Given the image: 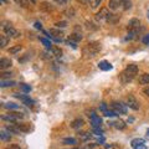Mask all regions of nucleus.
<instances>
[{
	"instance_id": "6",
	"label": "nucleus",
	"mask_w": 149,
	"mask_h": 149,
	"mask_svg": "<svg viewBox=\"0 0 149 149\" xmlns=\"http://www.w3.org/2000/svg\"><path fill=\"white\" fill-rule=\"evenodd\" d=\"M49 36L53 37L56 41H61L62 37H64V32L60 31V30H57V29H50V35Z\"/></svg>"
},
{
	"instance_id": "27",
	"label": "nucleus",
	"mask_w": 149,
	"mask_h": 149,
	"mask_svg": "<svg viewBox=\"0 0 149 149\" xmlns=\"http://www.w3.org/2000/svg\"><path fill=\"white\" fill-rule=\"evenodd\" d=\"M101 3H102V0H90V5H91L92 9H96V8H98Z\"/></svg>"
},
{
	"instance_id": "7",
	"label": "nucleus",
	"mask_w": 149,
	"mask_h": 149,
	"mask_svg": "<svg viewBox=\"0 0 149 149\" xmlns=\"http://www.w3.org/2000/svg\"><path fill=\"white\" fill-rule=\"evenodd\" d=\"M139 26H140V21H139V19L133 18V19H131V20H129V23H128L127 29L131 31V30H137V29H139Z\"/></svg>"
},
{
	"instance_id": "50",
	"label": "nucleus",
	"mask_w": 149,
	"mask_h": 149,
	"mask_svg": "<svg viewBox=\"0 0 149 149\" xmlns=\"http://www.w3.org/2000/svg\"><path fill=\"white\" fill-rule=\"evenodd\" d=\"M81 4H83V5H86V4H88L90 3V0H78Z\"/></svg>"
},
{
	"instance_id": "1",
	"label": "nucleus",
	"mask_w": 149,
	"mask_h": 149,
	"mask_svg": "<svg viewBox=\"0 0 149 149\" xmlns=\"http://www.w3.org/2000/svg\"><path fill=\"white\" fill-rule=\"evenodd\" d=\"M137 73H138V66L137 65H128L126 67V70L123 71V73L121 74V80H122L123 83L131 82L135 77Z\"/></svg>"
},
{
	"instance_id": "8",
	"label": "nucleus",
	"mask_w": 149,
	"mask_h": 149,
	"mask_svg": "<svg viewBox=\"0 0 149 149\" xmlns=\"http://www.w3.org/2000/svg\"><path fill=\"white\" fill-rule=\"evenodd\" d=\"M15 96L18 97V98L21 99V101L25 103V105L29 106V107H32V106H34V103H35V102L32 101V99H31L30 97L26 96V94H18V93H15Z\"/></svg>"
},
{
	"instance_id": "5",
	"label": "nucleus",
	"mask_w": 149,
	"mask_h": 149,
	"mask_svg": "<svg viewBox=\"0 0 149 149\" xmlns=\"http://www.w3.org/2000/svg\"><path fill=\"white\" fill-rule=\"evenodd\" d=\"M90 116V119H91V124H92L93 128H99L101 127V123H102V119L98 117V116L94 113V112H91Z\"/></svg>"
},
{
	"instance_id": "52",
	"label": "nucleus",
	"mask_w": 149,
	"mask_h": 149,
	"mask_svg": "<svg viewBox=\"0 0 149 149\" xmlns=\"http://www.w3.org/2000/svg\"><path fill=\"white\" fill-rule=\"evenodd\" d=\"M147 18H148V20H149V10H148V12H147Z\"/></svg>"
},
{
	"instance_id": "46",
	"label": "nucleus",
	"mask_w": 149,
	"mask_h": 149,
	"mask_svg": "<svg viewBox=\"0 0 149 149\" xmlns=\"http://www.w3.org/2000/svg\"><path fill=\"white\" fill-rule=\"evenodd\" d=\"M11 76V72H3L1 73V77L3 78H6V77H10Z\"/></svg>"
},
{
	"instance_id": "20",
	"label": "nucleus",
	"mask_w": 149,
	"mask_h": 149,
	"mask_svg": "<svg viewBox=\"0 0 149 149\" xmlns=\"http://www.w3.org/2000/svg\"><path fill=\"white\" fill-rule=\"evenodd\" d=\"M109 124L114 126L117 129H124V128H126V123H124L123 121H121V119H118V121H116L113 123H109Z\"/></svg>"
},
{
	"instance_id": "12",
	"label": "nucleus",
	"mask_w": 149,
	"mask_h": 149,
	"mask_svg": "<svg viewBox=\"0 0 149 149\" xmlns=\"http://www.w3.org/2000/svg\"><path fill=\"white\" fill-rule=\"evenodd\" d=\"M6 131L9 132V133H12V134H19L20 133V129H19L18 124H15V123L8 124V126H6Z\"/></svg>"
},
{
	"instance_id": "13",
	"label": "nucleus",
	"mask_w": 149,
	"mask_h": 149,
	"mask_svg": "<svg viewBox=\"0 0 149 149\" xmlns=\"http://www.w3.org/2000/svg\"><path fill=\"white\" fill-rule=\"evenodd\" d=\"M121 5H122V0H109L108 3V8L111 10H117Z\"/></svg>"
},
{
	"instance_id": "10",
	"label": "nucleus",
	"mask_w": 149,
	"mask_h": 149,
	"mask_svg": "<svg viewBox=\"0 0 149 149\" xmlns=\"http://www.w3.org/2000/svg\"><path fill=\"white\" fill-rule=\"evenodd\" d=\"M12 65V62L10 59H5V57H3L1 60H0V70H6V68H10Z\"/></svg>"
},
{
	"instance_id": "15",
	"label": "nucleus",
	"mask_w": 149,
	"mask_h": 149,
	"mask_svg": "<svg viewBox=\"0 0 149 149\" xmlns=\"http://www.w3.org/2000/svg\"><path fill=\"white\" fill-rule=\"evenodd\" d=\"M85 124L83 122V119H81V118H77V119H74V121L71 123V127L73 128V129H78V128H81L82 126Z\"/></svg>"
},
{
	"instance_id": "33",
	"label": "nucleus",
	"mask_w": 149,
	"mask_h": 149,
	"mask_svg": "<svg viewBox=\"0 0 149 149\" xmlns=\"http://www.w3.org/2000/svg\"><path fill=\"white\" fill-rule=\"evenodd\" d=\"M20 50H21V46H20V45H16V46L11 47L9 50V53H18V52H20Z\"/></svg>"
},
{
	"instance_id": "24",
	"label": "nucleus",
	"mask_w": 149,
	"mask_h": 149,
	"mask_svg": "<svg viewBox=\"0 0 149 149\" xmlns=\"http://www.w3.org/2000/svg\"><path fill=\"white\" fill-rule=\"evenodd\" d=\"M62 143H64L65 146H73V144L77 143V140L74 138H65L64 140H62Z\"/></svg>"
},
{
	"instance_id": "18",
	"label": "nucleus",
	"mask_w": 149,
	"mask_h": 149,
	"mask_svg": "<svg viewBox=\"0 0 149 149\" xmlns=\"http://www.w3.org/2000/svg\"><path fill=\"white\" fill-rule=\"evenodd\" d=\"M139 83L140 85H149V73H143L139 77Z\"/></svg>"
},
{
	"instance_id": "40",
	"label": "nucleus",
	"mask_w": 149,
	"mask_h": 149,
	"mask_svg": "<svg viewBox=\"0 0 149 149\" xmlns=\"http://www.w3.org/2000/svg\"><path fill=\"white\" fill-rule=\"evenodd\" d=\"M91 138V134L90 133H82L81 134V139L82 140H87V139H90Z\"/></svg>"
},
{
	"instance_id": "41",
	"label": "nucleus",
	"mask_w": 149,
	"mask_h": 149,
	"mask_svg": "<svg viewBox=\"0 0 149 149\" xmlns=\"http://www.w3.org/2000/svg\"><path fill=\"white\" fill-rule=\"evenodd\" d=\"M93 133H96V134H99V135H101V134L103 133V129H102L101 127H99V128H93Z\"/></svg>"
},
{
	"instance_id": "47",
	"label": "nucleus",
	"mask_w": 149,
	"mask_h": 149,
	"mask_svg": "<svg viewBox=\"0 0 149 149\" xmlns=\"http://www.w3.org/2000/svg\"><path fill=\"white\" fill-rule=\"evenodd\" d=\"M143 93H144V94H146V96H148V97H149V86H147V87H146V88H144V90H143Z\"/></svg>"
},
{
	"instance_id": "45",
	"label": "nucleus",
	"mask_w": 149,
	"mask_h": 149,
	"mask_svg": "<svg viewBox=\"0 0 149 149\" xmlns=\"http://www.w3.org/2000/svg\"><path fill=\"white\" fill-rule=\"evenodd\" d=\"M99 107H101V111L103 112V113H105L106 111H108V109H107V106H106V103H105V102L101 103V106H99Z\"/></svg>"
},
{
	"instance_id": "31",
	"label": "nucleus",
	"mask_w": 149,
	"mask_h": 149,
	"mask_svg": "<svg viewBox=\"0 0 149 149\" xmlns=\"http://www.w3.org/2000/svg\"><path fill=\"white\" fill-rule=\"evenodd\" d=\"M5 108H8V109H18L19 108V106L18 105H15V103H12V102H9V103H6L5 106Z\"/></svg>"
},
{
	"instance_id": "28",
	"label": "nucleus",
	"mask_w": 149,
	"mask_h": 149,
	"mask_svg": "<svg viewBox=\"0 0 149 149\" xmlns=\"http://www.w3.org/2000/svg\"><path fill=\"white\" fill-rule=\"evenodd\" d=\"M122 5L124 10H128L132 8V3H131V0H122Z\"/></svg>"
},
{
	"instance_id": "44",
	"label": "nucleus",
	"mask_w": 149,
	"mask_h": 149,
	"mask_svg": "<svg viewBox=\"0 0 149 149\" xmlns=\"http://www.w3.org/2000/svg\"><path fill=\"white\" fill-rule=\"evenodd\" d=\"M53 1H55L56 4H60V5H65V4L67 3L68 0H53Z\"/></svg>"
},
{
	"instance_id": "29",
	"label": "nucleus",
	"mask_w": 149,
	"mask_h": 149,
	"mask_svg": "<svg viewBox=\"0 0 149 149\" xmlns=\"http://www.w3.org/2000/svg\"><path fill=\"white\" fill-rule=\"evenodd\" d=\"M11 27H12V25H11V23H9V21H4L3 25H1V29L4 30V32L8 31V30H9V29H11Z\"/></svg>"
},
{
	"instance_id": "53",
	"label": "nucleus",
	"mask_w": 149,
	"mask_h": 149,
	"mask_svg": "<svg viewBox=\"0 0 149 149\" xmlns=\"http://www.w3.org/2000/svg\"><path fill=\"white\" fill-rule=\"evenodd\" d=\"M147 135H148V137H149V129H148V131H147Z\"/></svg>"
},
{
	"instance_id": "56",
	"label": "nucleus",
	"mask_w": 149,
	"mask_h": 149,
	"mask_svg": "<svg viewBox=\"0 0 149 149\" xmlns=\"http://www.w3.org/2000/svg\"><path fill=\"white\" fill-rule=\"evenodd\" d=\"M73 149H78V148H73Z\"/></svg>"
},
{
	"instance_id": "48",
	"label": "nucleus",
	"mask_w": 149,
	"mask_h": 149,
	"mask_svg": "<svg viewBox=\"0 0 149 149\" xmlns=\"http://www.w3.org/2000/svg\"><path fill=\"white\" fill-rule=\"evenodd\" d=\"M9 149H21V148H20V146H18V144H11Z\"/></svg>"
},
{
	"instance_id": "4",
	"label": "nucleus",
	"mask_w": 149,
	"mask_h": 149,
	"mask_svg": "<svg viewBox=\"0 0 149 149\" xmlns=\"http://www.w3.org/2000/svg\"><path fill=\"white\" fill-rule=\"evenodd\" d=\"M112 108L117 114H126L127 113V107L121 102H113L112 103Z\"/></svg>"
},
{
	"instance_id": "51",
	"label": "nucleus",
	"mask_w": 149,
	"mask_h": 149,
	"mask_svg": "<svg viewBox=\"0 0 149 149\" xmlns=\"http://www.w3.org/2000/svg\"><path fill=\"white\" fill-rule=\"evenodd\" d=\"M35 27L36 29H41V24L40 23H35Z\"/></svg>"
},
{
	"instance_id": "36",
	"label": "nucleus",
	"mask_w": 149,
	"mask_h": 149,
	"mask_svg": "<svg viewBox=\"0 0 149 149\" xmlns=\"http://www.w3.org/2000/svg\"><path fill=\"white\" fill-rule=\"evenodd\" d=\"M20 87H21V90L24 91V92H26V93L31 91V87H30V86H26L25 83H21V85H20Z\"/></svg>"
},
{
	"instance_id": "39",
	"label": "nucleus",
	"mask_w": 149,
	"mask_h": 149,
	"mask_svg": "<svg viewBox=\"0 0 149 149\" xmlns=\"http://www.w3.org/2000/svg\"><path fill=\"white\" fill-rule=\"evenodd\" d=\"M55 25L57 27H66V26H67V23H66V21H59V23H56Z\"/></svg>"
},
{
	"instance_id": "19",
	"label": "nucleus",
	"mask_w": 149,
	"mask_h": 149,
	"mask_svg": "<svg viewBox=\"0 0 149 149\" xmlns=\"http://www.w3.org/2000/svg\"><path fill=\"white\" fill-rule=\"evenodd\" d=\"M146 143V140H144L143 138H135V139H133L132 140V143H131V146H132V148H135V147H138V146H140V144H144Z\"/></svg>"
},
{
	"instance_id": "38",
	"label": "nucleus",
	"mask_w": 149,
	"mask_h": 149,
	"mask_svg": "<svg viewBox=\"0 0 149 149\" xmlns=\"http://www.w3.org/2000/svg\"><path fill=\"white\" fill-rule=\"evenodd\" d=\"M105 116H107V117H114V116H117V113L114 111H106Z\"/></svg>"
},
{
	"instance_id": "34",
	"label": "nucleus",
	"mask_w": 149,
	"mask_h": 149,
	"mask_svg": "<svg viewBox=\"0 0 149 149\" xmlns=\"http://www.w3.org/2000/svg\"><path fill=\"white\" fill-rule=\"evenodd\" d=\"M65 15L67 16V18H73V16H74V10L72 9V8H71V9H67L65 11Z\"/></svg>"
},
{
	"instance_id": "16",
	"label": "nucleus",
	"mask_w": 149,
	"mask_h": 149,
	"mask_svg": "<svg viewBox=\"0 0 149 149\" xmlns=\"http://www.w3.org/2000/svg\"><path fill=\"white\" fill-rule=\"evenodd\" d=\"M5 35H6L8 37H19L20 32H19L18 30H15L14 27H11V29H9L8 31H5Z\"/></svg>"
},
{
	"instance_id": "17",
	"label": "nucleus",
	"mask_w": 149,
	"mask_h": 149,
	"mask_svg": "<svg viewBox=\"0 0 149 149\" xmlns=\"http://www.w3.org/2000/svg\"><path fill=\"white\" fill-rule=\"evenodd\" d=\"M119 18H121V16L119 15H117V14H109L108 16H107V21H108L109 24H116L119 20Z\"/></svg>"
},
{
	"instance_id": "25",
	"label": "nucleus",
	"mask_w": 149,
	"mask_h": 149,
	"mask_svg": "<svg viewBox=\"0 0 149 149\" xmlns=\"http://www.w3.org/2000/svg\"><path fill=\"white\" fill-rule=\"evenodd\" d=\"M96 147H97L96 143H86V144H82L80 149H94Z\"/></svg>"
},
{
	"instance_id": "26",
	"label": "nucleus",
	"mask_w": 149,
	"mask_h": 149,
	"mask_svg": "<svg viewBox=\"0 0 149 149\" xmlns=\"http://www.w3.org/2000/svg\"><path fill=\"white\" fill-rule=\"evenodd\" d=\"M70 40H73L74 42H77V41H81V40H82V35H81V34H76V32H73L72 35H70Z\"/></svg>"
},
{
	"instance_id": "9",
	"label": "nucleus",
	"mask_w": 149,
	"mask_h": 149,
	"mask_svg": "<svg viewBox=\"0 0 149 149\" xmlns=\"http://www.w3.org/2000/svg\"><path fill=\"white\" fill-rule=\"evenodd\" d=\"M108 15H109L108 9H107V8H103V9H101L96 14V20L101 21V20H103V19H107V16H108Z\"/></svg>"
},
{
	"instance_id": "11",
	"label": "nucleus",
	"mask_w": 149,
	"mask_h": 149,
	"mask_svg": "<svg viewBox=\"0 0 149 149\" xmlns=\"http://www.w3.org/2000/svg\"><path fill=\"white\" fill-rule=\"evenodd\" d=\"M98 67H99V70H102V71H109V70L113 68V66H112L108 61H101L98 64Z\"/></svg>"
},
{
	"instance_id": "3",
	"label": "nucleus",
	"mask_w": 149,
	"mask_h": 149,
	"mask_svg": "<svg viewBox=\"0 0 149 149\" xmlns=\"http://www.w3.org/2000/svg\"><path fill=\"white\" fill-rule=\"evenodd\" d=\"M127 106L129 107V108L134 109V111H138V109H139V107H140L139 102L137 101L135 97L133 96V94H129V96L127 97Z\"/></svg>"
},
{
	"instance_id": "2",
	"label": "nucleus",
	"mask_w": 149,
	"mask_h": 149,
	"mask_svg": "<svg viewBox=\"0 0 149 149\" xmlns=\"http://www.w3.org/2000/svg\"><path fill=\"white\" fill-rule=\"evenodd\" d=\"M101 49H102V46L99 42H96V41H94V42H88L83 47V50H82V53L85 55V57H94L101 51Z\"/></svg>"
},
{
	"instance_id": "30",
	"label": "nucleus",
	"mask_w": 149,
	"mask_h": 149,
	"mask_svg": "<svg viewBox=\"0 0 149 149\" xmlns=\"http://www.w3.org/2000/svg\"><path fill=\"white\" fill-rule=\"evenodd\" d=\"M51 51L53 52V55H55V56H61L62 55V50L60 47L53 46V47H51Z\"/></svg>"
},
{
	"instance_id": "23",
	"label": "nucleus",
	"mask_w": 149,
	"mask_h": 149,
	"mask_svg": "<svg viewBox=\"0 0 149 149\" xmlns=\"http://www.w3.org/2000/svg\"><path fill=\"white\" fill-rule=\"evenodd\" d=\"M0 138H1V140H4V142H8V140H10V134L8 131H1L0 132Z\"/></svg>"
},
{
	"instance_id": "54",
	"label": "nucleus",
	"mask_w": 149,
	"mask_h": 149,
	"mask_svg": "<svg viewBox=\"0 0 149 149\" xmlns=\"http://www.w3.org/2000/svg\"><path fill=\"white\" fill-rule=\"evenodd\" d=\"M31 1H32V3H35V0H31Z\"/></svg>"
},
{
	"instance_id": "37",
	"label": "nucleus",
	"mask_w": 149,
	"mask_h": 149,
	"mask_svg": "<svg viewBox=\"0 0 149 149\" xmlns=\"http://www.w3.org/2000/svg\"><path fill=\"white\" fill-rule=\"evenodd\" d=\"M106 149H121V147L118 144H107Z\"/></svg>"
},
{
	"instance_id": "43",
	"label": "nucleus",
	"mask_w": 149,
	"mask_h": 149,
	"mask_svg": "<svg viewBox=\"0 0 149 149\" xmlns=\"http://www.w3.org/2000/svg\"><path fill=\"white\" fill-rule=\"evenodd\" d=\"M142 41H143V44H146V45H149V34L144 36Z\"/></svg>"
},
{
	"instance_id": "42",
	"label": "nucleus",
	"mask_w": 149,
	"mask_h": 149,
	"mask_svg": "<svg viewBox=\"0 0 149 149\" xmlns=\"http://www.w3.org/2000/svg\"><path fill=\"white\" fill-rule=\"evenodd\" d=\"M15 1L18 3V4H20L21 6H27V3L25 1V0H15Z\"/></svg>"
},
{
	"instance_id": "55",
	"label": "nucleus",
	"mask_w": 149,
	"mask_h": 149,
	"mask_svg": "<svg viewBox=\"0 0 149 149\" xmlns=\"http://www.w3.org/2000/svg\"><path fill=\"white\" fill-rule=\"evenodd\" d=\"M3 1H4V3H5V1H6V0H3Z\"/></svg>"
},
{
	"instance_id": "35",
	"label": "nucleus",
	"mask_w": 149,
	"mask_h": 149,
	"mask_svg": "<svg viewBox=\"0 0 149 149\" xmlns=\"http://www.w3.org/2000/svg\"><path fill=\"white\" fill-rule=\"evenodd\" d=\"M40 41H41V42H42V44H44V45H45V46H46L47 49H51V47H52V46H51V42H50L49 40L44 39V37H41V39H40Z\"/></svg>"
},
{
	"instance_id": "49",
	"label": "nucleus",
	"mask_w": 149,
	"mask_h": 149,
	"mask_svg": "<svg viewBox=\"0 0 149 149\" xmlns=\"http://www.w3.org/2000/svg\"><path fill=\"white\" fill-rule=\"evenodd\" d=\"M134 149H148L146 146H144V144H140V146H138V147H135Z\"/></svg>"
},
{
	"instance_id": "14",
	"label": "nucleus",
	"mask_w": 149,
	"mask_h": 149,
	"mask_svg": "<svg viewBox=\"0 0 149 149\" xmlns=\"http://www.w3.org/2000/svg\"><path fill=\"white\" fill-rule=\"evenodd\" d=\"M20 132H24V133H29L31 131V126L29 123H19L18 124Z\"/></svg>"
},
{
	"instance_id": "32",
	"label": "nucleus",
	"mask_w": 149,
	"mask_h": 149,
	"mask_svg": "<svg viewBox=\"0 0 149 149\" xmlns=\"http://www.w3.org/2000/svg\"><path fill=\"white\" fill-rule=\"evenodd\" d=\"M40 8H41V10H46V11H50V10H52V9H53L52 6H50V4H49V3H42Z\"/></svg>"
},
{
	"instance_id": "21",
	"label": "nucleus",
	"mask_w": 149,
	"mask_h": 149,
	"mask_svg": "<svg viewBox=\"0 0 149 149\" xmlns=\"http://www.w3.org/2000/svg\"><path fill=\"white\" fill-rule=\"evenodd\" d=\"M15 81H5V80H1V82H0V87H12V86H15Z\"/></svg>"
},
{
	"instance_id": "22",
	"label": "nucleus",
	"mask_w": 149,
	"mask_h": 149,
	"mask_svg": "<svg viewBox=\"0 0 149 149\" xmlns=\"http://www.w3.org/2000/svg\"><path fill=\"white\" fill-rule=\"evenodd\" d=\"M9 41H10V37H8L6 35H1V37H0V45H1V47H5L9 44Z\"/></svg>"
}]
</instances>
